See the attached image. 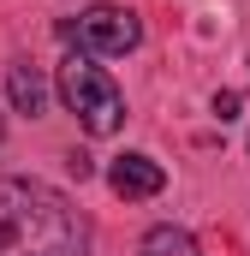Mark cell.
Listing matches in <instances>:
<instances>
[{
  "mask_svg": "<svg viewBox=\"0 0 250 256\" xmlns=\"http://www.w3.org/2000/svg\"><path fill=\"white\" fill-rule=\"evenodd\" d=\"M6 90H12V108H18V114H30V120L48 108V84H42V72H36L30 60H18L12 72H6Z\"/></svg>",
  "mask_w": 250,
  "mask_h": 256,
  "instance_id": "obj_5",
  "label": "cell"
},
{
  "mask_svg": "<svg viewBox=\"0 0 250 256\" xmlns=\"http://www.w3.org/2000/svg\"><path fill=\"white\" fill-rule=\"evenodd\" d=\"M108 185L120 196H161L167 191V173H161V161H149V155H120V161L108 167Z\"/></svg>",
  "mask_w": 250,
  "mask_h": 256,
  "instance_id": "obj_4",
  "label": "cell"
},
{
  "mask_svg": "<svg viewBox=\"0 0 250 256\" xmlns=\"http://www.w3.org/2000/svg\"><path fill=\"white\" fill-rule=\"evenodd\" d=\"M60 102L78 114V126L90 131V137H114V131L125 126V96H120V84L90 60V54L60 60Z\"/></svg>",
  "mask_w": 250,
  "mask_h": 256,
  "instance_id": "obj_2",
  "label": "cell"
},
{
  "mask_svg": "<svg viewBox=\"0 0 250 256\" xmlns=\"http://www.w3.org/2000/svg\"><path fill=\"white\" fill-rule=\"evenodd\" d=\"M214 114H220V120H232V114H238V96H232V90H226V96H214Z\"/></svg>",
  "mask_w": 250,
  "mask_h": 256,
  "instance_id": "obj_7",
  "label": "cell"
},
{
  "mask_svg": "<svg viewBox=\"0 0 250 256\" xmlns=\"http://www.w3.org/2000/svg\"><path fill=\"white\" fill-rule=\"evenodd\" d=\"M143 256H196V238H190L185 226H149Z\"/></svg>",
  "mask_w": 250,
  "mask_h": 256,
  "instance_id": "obj_6",
  "label": "cell"
},
{
  "mask_svg": "<svg viewBox=\"0 0 250 256\" xmlns=\"http://www.w3.org/2000/svg\"><path fill=\"white\" fill-rule=\"evenodd\" d=\"M66 36L90 54H131L143 42V18L125 12V6H90L78 24H66Z\"/></svg>",
  "mask_w": 250,
  "mask_h": 256,
  "instance_id": "obj_3",
  "label": "cell"
},
{
  "mask_svg": "<svg viewBox=\"0 0 250 256\" xmlns=\"http://www.w3.org/2000/svg\"><path fill=\"white\" fill-rule=\"evenodd\" d=\"M84 214L42 179H0V256H84Z\"/></svg>",
  "mask_w": 250,
  "mask_h": 256,
  "instance_id": "obj_1",
  "label": "cell"
},
{
  "mask_svg": "<svg viewBox=\"0 0 250 256\" xmlns=\"http://www.w3.org/2000/svg\"><path fill=\"white\" fill-rule=\"evenodd\" d=\"M0 131H6V126H0Z\"/></svg>",
  "mask_w": 250,
  "mask_h": 256,
  "instance_id": "obj_8",
  "label": "cell"
}]
</instances>
